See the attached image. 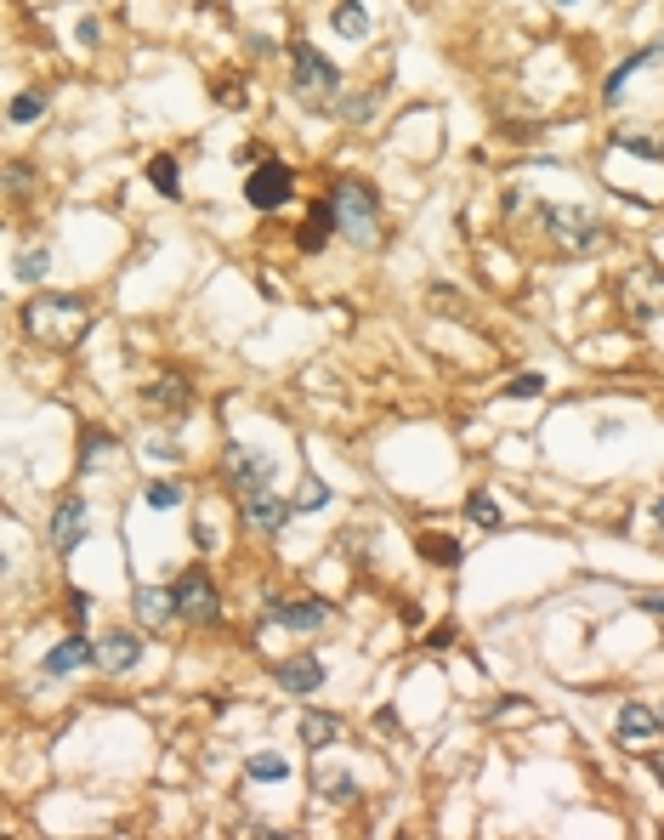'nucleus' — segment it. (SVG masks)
Wrapping results in <instances>:
<instances>
[{
    "mask_svg": "<svg viewBox=\"0 0 664 840\" xmlns=\"http://www.w3.org/2000/svg\"><path fill=\"white\" fill-rule=\"evenodd\" d=\"M23 330L35 335L40 347H74L91 330V307L80 296H35L23 313Z\"/></svg>",
    "mask_w": 664,
    "mask_h": 840,
    "instance_id": "f257e3e1",
    "label": "nucleus"
},
{
    "mask_svg": "<svg viewBox=\"0 0 664 840\" xmlns=\"http://www.w3.org/2000/svg\"><path fill=\"white\" fill-rule=\"evenodd\" d=\"M330 205H335V228L347 233L358 250L381 245V199H375L369 182H335Z\"/></svg>",
    "mask_w": 664,
    "mask_h": 840,
    "instance_id": "f03ea898",
    "label": "nucleus"
},
{
    "mask_svg": "<svg viewBox=\"0 0 664 840\" xmlns=\"http://www.w3.org/2000/svg\"><path fill=\"white\" fill-rule=\"evenodd\" d=\"M534 216H540L545 239H551L557 250H568V256H585V250H602V245H608L602 222H596V216H585V210H574V205H540Z\"/></svg>",
    "mask_w": 664,
    "mask_h": 840,
    "instance_id": "7ed1b4c3",
    "label": "nucleus"
},
{
    "mask_svg": "<svg viewBox=\"0 0 664 840\" xmlns=\"http://www.w3.org/2000/svg\"><path fill=\"white\" fill-rule=\"evenodd\" d=\"M290 69H296V97L313 108H330L335 91H341V74H335V63L324 52H313L307 40H296L290 46Z\"/></svg>",
    "mask_w": 664,
    "mask_h": 840,
    "instance_id": "20e7f679",
    "label": "nucleus"
},
{
    "mask_svg": "<svg viewBox=\"0 0 664 840\" xmlns=\"http://www.w3.org/2000/svg\"><path fill=\"white\" fill-rule=\"evenodd\" d=\"M171 596H176V619H193V625H216V619H222V591L210 585L205 568H188V574H176Z\"/></svg>",
    "mask_w": 664,
    "mask_h": 840,
    "instance_id": "39448f33",
    "label": "nucleus"
},
{
    "mask_svg": "<svg viewBox=\"0 0 664 840\" xmlns=\"http://www.w3.org/2000/svg\"><path fill=\"white\" fill-rule=\"evenodd\" d=\"M290 193H296V171H290L284 159H262V165L250 171V182H245V199L256 210H284L290 205Z\"/></svg>",
    "mask_w": 664,
    "mask_h": 840,
    "instance_id": "423d86ee",
    "label": "nucleus"
},
{
    "mask_svg": "<svg viewBox=\"0 0 664 840\" xmlns=\"http://www.w3.org/2000/svg\"><path fill=\"white\" fill-rule=\"evenodd\" d=\"M619 296H625L630 318H664V273L659 267H636V273H625Z\"/></svg>",
    "mask_w": 664,
    "mask_h": 840,
    "instance_id": "0eeeda50",
    "label": "nucleus"
},
{
    "mask_svg": "<svg viewBox=\"0 0 664 840\" xmlns=\"http://www.w3.org/2000/svg\"><path fill=\"white\" fill-rule=\"evenodd\" d=\"M142 403L154 409V415H165V420H182L193 409V386H188V375H176V369H165L159 381H148V392H142Z\"/></svg>",
    "mask_w": 664,
    "mask_h": 840,
    "instance_id": "6e6552de",
    "label": "nucleus"
},
{
    "mask_svg": "<svg viewBox=\"0 0 664 840\" xmlns=\"http://www.w3.org/2000/svg\"><path fill=\"white\" fill-rule=\"evenodd\" d=\"M228 472H233V483L250 494V489H273V472H279V466H273V455H256L250 443H228Z\"/></svg>",
    "mask_w": 664,
    "mask_h": 840,
    "instance_id": "1a4fd4ad",
    "label": "nucleus"
},
{
    "mask_svg": "<svg viewBox=\"0 0 664 840\" xmlns=\"http://www.w3.org/2000/svg\"><path fill=\"white\" fill-rule=\"evenodd\" d=\"M86 528H91L86 500H63V506L52 511V551L57 557H74V551L86 545Z\"/></svg>",
    "mask_w": 664,
    "mask_h": 840,
    "instance_id": "9d476101",
    "label": "nucleus"
},
{
    "mask_svg": "<svg viewBox=\"0 0 664 840\" xmlns=\"http://www.w3.org/2000/svg\"><path fill=\"white\" fill-rule=\"evenodd\" d=\"M290 511H296V500H279L273 489H250L245 494V523L256 528V534H279V528L290 523Z\"/></svg>",
    "mask_w": 664,
    "mask_h": 840,
    "instance_id": "9b49d317",
    "label": "nucleus"
},
{
    "mask_svg": "<svg viewBox=\"0 0 664 840\" xmlns=\"http://www.w3.org/2000/svg\"><path fill=\"white\" fill-rule=\"evenodd\" d=\"M86 665H97V648H91L86 636H69V642H57V648L40 659V676H46V682H63V676H74V670H86Z\"/></svg>",
    "mask_w": 664,
    "mask_h": 840,
    "instance_id": "f8f14e48",
    "label": "nucleus"
},
{
    "mask_svg": "<svg viewBox=\"0 0 664 840\" xmlns=\"http://www.w3.org/2000/svg\"><path fill=\"white\" fill-rule=\"evenodd\" d=\"M273 682H279L284 693H296V699H307V693H318V687H324V659H313V653H296V659H279V670H273Z\"/></svg>",
    "mask_w": 664,
    "mask_h": 840,
    "instance_id": "ddd939ff",
    "label": "nucleus"
},
{
    "mask_svg": "<svg viewBox=\"0 0 664 840\" xmlns=\"http://www.w3.org/2000/svg\"><path fill=\"white\" fill-rule=\"evenodd\" d=\"M137 659H142V636H131V630H108L103 642H97V665H103L108 676L131 670Z\"/></svg>",
    "mask_w": 664,
    "mask_h": 840,
    "instance_id": "4468645a",
    "label": "nucleus"
},
{
    "mask_svg": "<svg viewBox=\"0 0 664 840\" xmlns=\"http://www.w3.org/2000/svg\"><path fill=\"white\" fill-rule=\"evenodd\" d=\"M267 619H273V625H290V630H318L330 619V608H324L318 596H307V602H267Z\"/></svg>",
    "mask_w": 664,
    "mask_h": 840,
    "instance_id": "2eb2a0df",
    "label": "nucleus"
},
{
    "mask_svg": "<svg viewBox=\"0 0 664 840\" xmlns=\"http://www.w3.org/2000/svg\"><path fill=\"white\" fill-rule=\"evenodd\" d=\"M659 57H664V40H653V46H642V52H630L625 57V63H619V69H613L608 74V86H602V103H619V97H625V86H630V74H642L647 69V63H659Z\"/></svg>",
    "mask_w": 664,
    "mask_h": 840,
    "instance_id": "dca6fc26",
    "label": "nucleus"
},
{
    "mask_svg": "<svg viewBox=\"0 0 664 840\" xmlns=\"http://www.w3.org/2000/svg\"><path fill=\"white\" fill-rule=\"evenodd\" d=\"M613 733H619V744H647V738L664 733V727H659V716H653L647 704H625L619 721H613Z\"/></svg>",
    "mask_w": 664,
    "mask_h": 840,
    "instance_id": "f3484780",
    "label": "nucleus"
},
{
    "mask_svg": "<svg viewBox=\"0 0 664 840\" xmlns=\"http://www.w3.org/2000/svg\"><path fill=\"white\" fill-rule=\"evenodd\" d=\"M330 233H341V228H335V205H330V199H324V205H313V216H307V222H301L296 245L307 250V256H318V250L330 245Z\"/></svg>",
    "mask_w": 664,
    "mask_h": 840,
    "instance_id": "a211bd4d",
    "label": "nucleus"
},
{
    "mask_svg": "<svg viewBox=\"0 0 664 840\" xmlns=\"http://www.w3.org/2000/svg\"><path fill=\"white\" fill-rule=\"evenodd\" d=\"M301 744H307V750L341 744V716H335V710H307V716H301Z\"/></svg>",
    "mask_w": 664,
    "mask_h": 840,
    "instance_id": "6ab92c4d",
    "label": "nucleus"
},
{
    "mask_svg": "<svg viewBox=\"0 0 664 840\" xmlns=\"http://www.w3.org/2000/svg\"><path fill=\"white\" fill-rule=\"evenodd\" d=\"M137 613L148 625H165V619H176V596L159 591V585H137Z\"/></svg>",
    "mask_w": 664,
    "mask_h": 840,
    "instance_id": "aec40b11",
    "label": "nucleus"
},
{
    "mask_svg": "<svg viewBox=\"0 0 664 840\" xmlns=\"http://www.w3.org/2000/svg\"><path fill=\"white\" fill-rule=\"evenodd\" d=\"M330 23H335V35H347V40H364L369 35V12L358 6V0H341L330 12Z\"/></svg>",
    "mask_w": 664,
    "mask_h": 840,
    "instance_id": "412c9836",
    "label": "nucleus"
},
{
    "mask_svg": "<svg viewBox=\"0 0 664 840\" xmlns=\"http://www.w3.org/2000/svg\"><path fill=\"white\" fill-rule=\"evenodd\" d=\"M148 182H154V193L176 199V193H182V171H176V159L171 154H154V159H148Z\"/></svg>",
    "mask_w": 664,
    "mask_h": 840,
    "instance_id": "4be33fe9",
    "label": "nucleus"
},
{
    "mask_svg": "<svg viewBox=\"0 0 664 840\" xmlns=\"http://www.w3.org/2000/svg\"><path fill=\"white\" fill-rule=\"evenodd\" d=\"M420 557H426V562H437V568H455V562L466 557V551H460V540H443V534H426V540H420Z\"/></svg>",
    "mask_w": 664,
    "mask_h": 840,
    "instance_id": "5701e85b",
    "label": "nucleus"
},
{
    "mask_svg": "<svg viewBox=\"0 0 664 840\" xmlns=\"http://www.w3.org/2000/svg\"><path fill=\"white\" fill-rule=\"evenodd\" d=\"M245 772L256 784H284V778H290V761H284V755H250Z\"/></svg>",
    "mask_w": 664,
    "mask_h": 840,
    "instance_id": "b1692460",
    "label": "nucleus"
},
{
    "mask_svg": "<svg viewBox=\"0 0 664 840\" xmlns=\"http://www.w3.org/2000/svg\"><path fill=\"white\" fill-rule=\"evenodd\" d=\"M313 789L324 801H352V795H358V778H347V772H318Z\"/></svg>",
    "mask_w": 664,
    "mask_h": 840,
    "instance_id": "393cba45",
    "label": "nucleus"
},
{
    "mask_svg": "<svg viewBox=\"0 0 664 840\" xmlns=\"http://www.w3.org/2000/svg\"><path fill=\"white\" fill-rule=\"evenodd\" d=\"M330 506V483H324V477H301V489H296V511H324Z\"/></svg>",
    "mask_w": 664,
    "mask_h": 840,
    "instance_id": "a878e982",
    "label": "nucleus"
},
{
    "mask_svg": "<svg viewBox=\"0 0 664 840\" xmlns=\"http://www.w3.org/2000/svg\"><path fill=\"white\" fill-rule=\"evenodd\" d=\"M6 114H12V125H29V120H40V114H46V97H40V91H18Z\"/></svg>",
    "mask_w": 664,
    "mask_h": 840,
    "instance_id": "bb28decb",
    "label": "nucleus"
},
{
    "mask_svg": "<svg viewBox=\"0 0 664 840\" xmlns=\"http://www.w3.org/2000/svg\"><path fill=\"white\" fill-rule=\"evenodd\" d=\"M613 148H625V154H642V159H653V165H664V142L659 137H613Z\"/></svg>",
    "mask_w": 664,
    "mask_h": 840,
    "instance_id": "cd10ccee",
    "label": "nucleus"
},
{
    "mask_svg": "<svg viewBox=\"0 0 664 840\" xmlns=\"http://www.w3.org/2000/svg\"><path fill=\"white\" fill-rule=\"evenodd\" d=\"M466 517H472L477 528H500V523H506V517H500V506H494L489 494H472V500H466Z\"/></svg>",
    "mask_w": 664,
    "mask_h": 840,
    "instance_id": "c85d7f7f",
    "label": "nucleus"
},
{
    "mask_svg": "<svg viewBox=\"0 0 664 840\" xmlns=\"http://www.w3.org/2000/svg\"><path fill=\"white\" fill-rule=\"evenodd\" d=\"M46 267H52V256H46V250H23V256H18V279L40 284V279H46Z\"/></svg>",
    "mask_w": 664,
    "mask_h": 840,
    "instance_id": "c756f323",
    "label": "nucleus"
},
{
    "mask_svg": "<svg viewBox=\"0 0 664 840\" xmlns=\"http://www.w3.org/2000/svg\"><path fill=\"white\" fill-rule=\"evenodd\" d=\"M176 506H182L176 483H148V511H176Z\"/></svg>",
    "mask_w": 664,
    "mask_h": 840,
    "instance_id": "7c9ffc66",
    "label": "nucleus"
},
{
    "mask_svg": "<svg viewBox=\"0 0 664 840\" xmlns=\"http://www.w3.org/2000/svg\"><path fill=\"white\" fill-rule=\"evenodd\" d=\"M375 103H381V91H369V97H352V103H341V114H347V120H369V114H375Z\"/></svg>",
    "mask_w": 664,
    "mask_h": 840,
    "instance_id": "2f4dec72",
    "label": "nucleus"
},
{
    "mask_svg": "<svg viewBox=\"0 0 664 840\" xmlns=\"http://www.w3.org/2000/svg\"><path fill=\"white\" fill-rule=\"evenodd\" d=\"M6 193H12V199L29 193V165H6Z\"/></svg>",
    "mask_w": 664,
    "mask_h": 840,
    "instance_id": "473e14b6",
    "label": "nucleus"
},
{
    "mask_svg": "<svg viewBox=\"0 0 664 840\" xmlns=\"http://www.w3.org/2000/svg\"><path fill=\"white\" fill-rule=\"evenodd\" d=\"M506 392H511V398H534V392H545V381H540V375H517Z\"/></svg>",
    "mask_w": 664,
    "mask_h": 840,
    "instance_id": "72a5a7b5",
    "label": "nucleus"
},
{
    "mask_svg": "<svg viewBox=\"0 0 664 840\" xmlns=\"http://www.w3.org/2000/svg\"><path fill=\"white\" fill-rule=\"evenodd\" d=\"M193 545H199V551H216V528H210V517L193 523Z\"/></svg>",
    "mask_w": 664,
    "mask_h": 840,
    "instance_id": "f704fd0d",
    "label": "nucleus"
},
{
    "mask_svg": "<svg viewBox=\"0 0 664 840\" xmlns=\"http://www.w3.org/2000/svg\"><path fill=\"white\" fill-rule=\"evenodd\" d=\"M432 307H455V313H466V301H460L455 290H443V284H432Z\"/></svg>",
    "mask_w": 664,
    "mask_h": 840,
    "instance_id": "c9c22d12",
    "label": "nucleus"
},
{
    "mask_svg": "<svg viewBox=\"0 0 664 840\" xmlns=\"http://www.w3.org/2000/svg\"><path fill=\"white\" fill-rule=\"evenodd\" d=\"M86 613H91V596L74 591V596H69V619H86Z\"/></svg>",
    "mask_w": 664,
    "mask_h": 840,
    "instance_id": "e433bc0d",
    "label": "nucleus"
},
{
    "mask_svg": "<svg viewBox=\"0 0 664 840\" xmlns=\"http://www.w3.org/2000/svg\"><path fill=\"white\" fill-rule=\"evenodd\" d=\"M449 642H455V625H443V630H432V636H426V648H449Z\"/></svg>",
    "mask_w": 664,
    "mask_h": 840,
    "instance_id": "4c0bfd02",
    "label": "nucleus"
},
{
    "mask_svg": "<svg viewBox=\"0 0 664 840\" xmlns=\"http://www.w3.org/2000/svg\"><path fill=\"white\" fill-rule=\"evenodd\" d=\"M647 772H653V778L664 784V755H653V761H647Z\"/></svg>",
    "mask_w": 664,
    "mask_h": 840,
    "instance_id": "58836bf2",
    "label": "nucleus"
},
{
    "mask_svg": "<svg viewBox=\"0 0 664 840\" xmlns=\"http://www.w3.org/2000/svg\"><path fill=\"white\" fill-rule=\"evenodd\" d=\"M653 517H659V528H664V500H653Z\"/></svg>",
    "mask_w": 664,
    "mask_h": 840,
    "instance_id": "ea45409f",
    "label": "nucleus"
},
{
    "mask_svg": "<svg viewBox=\"0 0 664 840\" xmlns=\"http://www.w3.org/2000/svg\"><path fill=\"white\" fill-rule=\"evenodd\" d=\"M557 6H574V0H557Z\"/></svg>",
    "mask_w": 664,
    "mask_h": 840,
    "instance_id": "a19ab883",
    "label": "nucleus"
},
{
    "mask_svg": "<svg viewBox=\"0 0 664 840\" xmlns=\"http://www.w3.org/2000/svg\"><path fill=\"white\" fill-rule=\"evenodd\" d=\"M659 727H664V710H659Z\"/></svg>",
    "mask_w": 664,
    "mask_h": 840,
    "instance_id": "79ce46f5",
    "label": "nucleus"
}]
</instances>
